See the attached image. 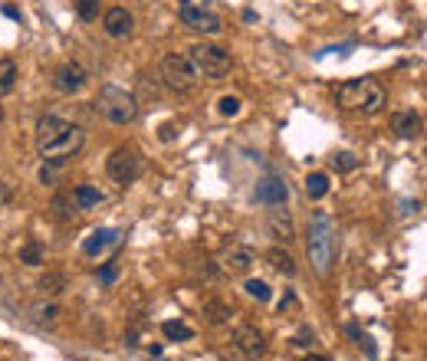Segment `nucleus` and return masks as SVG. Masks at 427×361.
Wrapping results in <instances>:
<instances>
[{
    "label": "nucleus",
    "instance_id": "1",
    "mask_svg": "<svg viewBox=\"0 0 427 361\" xmlns=\"http://www.w3.org/2000/svg\"><path fill=\"white\" fill-rule=\"evenodd\" d=\"M86 145L82 128L66 122L60 115H43L37 122V148L43 158H56V161H69L76 158Z\"/></svg>",
    "mask_w": 427,
    "mask_h": 361
},
{
    "label": "nucleus",
    "instance_id": "2",
    "mask_svg": "<svg viewBox=\"0 0 427 361\" xmlns=\"http://www.w3.org/2000/svg\"><path fill=\"white\" fill-rule=\"evenodd\" d=\"M309 263L319 276H329L332 263H336V224L329 220V213H315L313 224H309Z\"/></svg>",
    "mask_w": 427,
    "mask_h": 361
},
{
    "label": "nucleus",
    "instance_id": "3",
    "mask_svg": "<svg viewBox=\"0 0 427 361\" xmlns=\"http://www.w3.org/2000/svg\"><path fill=\"white\" fill-rule=\"evenodd\" d=\"M96 109L102 112L105 122H112V125H132L139 118V102H135V96L119 86H102L99 99H96Z\"/></svg>",
    "mask_w": 427,
    "mask_h": 361
},
{
    "label": "nucleus",
    "instance_id": "4",
    "mask_svg": "<svg viewBox=\"0 0 427 361\" xmlns=\"http://www.w3.org/2000/svg\"><path fill=\"white\" fill-rule=\"evenodd\" d=\"M188 62L198 79H211V82H220V79L230 73V53H227L224 46H214V43L191 46Z\"/></svg>",
    "mask_w": 427,
    "mask_h": 361
},
{
    "label": "nucleus",
    "instance_id": "5",
    "mask_svg": "<svg viewBox=\"0 0 427 361\" xmlns=\"http://www.w3.org/2000/svg\"><path fill=\"white\" fill-rule=\"evenodd\" d=\"M109 177L119 181V184H132V181H139L141 171H145V158L139 155V148H132V145H122V148H115L109 155Z\"/></svg>",
    "mask_w": 427,
    "mask_h": 361
},
{
    "label": "nucleus",
    "instance_id": "6",
    "mask_svg": "<svg viewBox=\"0 0 427 361\" xmlns=\"http://www.w3.org/2000/svg\"><path fill=\"white\" fill-rule=\"evenodd\" d=\"M162 82L171 92H191L194 89V82H198V76H194V69H191L188 56H177V53H168L162 60Z\"/></svg>",
    "mask_w": 427,
    "mask_h": 361
},
{
    "label": "nucleus",
    "instance_id": "7",
    "mask_svg": "<svg viewBox=\"0 0 427 361\" xmlns=\"http://www.w3.org/2000/svg\"><path fill=\"white\" fill-rule=\"evenodd\" d=\"M181 24L191 26V30H198V33H220L224 30V24H220V17L211 10H204V7H198V3H191V0H184L181 3Z\"/></svg>",
    "mask_w": 427,
    "mask_h": 361
},
{
    "label": "nucleus",
    "instance_id": "8",
    "mask_svg": "<svg viewBox=\"0 0 427 361\" xmlns=\"http://www.w3.org/2000/svg\"><path fill=\"white\" fill-rule=\"evenodd\" d=\"M89 82V73L79 66V62H63L56 73H53V89L63 92V96H73V92H82Z\"/></svg>",
    "mask_w": 427,
    "mask_h": 361
},
{
    "label": "nucleus",
    "instance_id": "9",
    "mask_svg": "<svg viewBox=\"0 0 427 361\" xmlns=\"http://www.w3.org/2000/svg\"><path fill=\"white\" fill-rule=\"evenodd\" d=\"M234 345H237V351L243 355V358H263L266 355V338L260 328H253V325H240L237 332H234Z\"/></svg>",
    "mask_w": 427,
    "mask_h": 361
},
{
    "label": "nucleus",
    "instance_id": "10",
    "mask_svg": "<svg viewBox=\"0 0 427 361\" xmlns=\"http://www.w3.org/2000/svg\"><path fill=\"white\" fill-rule=\"evenodd\" d=\"M256 200L260 204H266V207H283L289 200V187L283 177H263L260 184H256Z\"/></svg>",
    "mask_w": 427,
    "mask_h": 361
},
{
    "label": "nucleus",
    "instance_id": "11",
    "mask_svg": "<svg viewBox=\"0 0 427 361\" xmlns=\"http://www.w3.org/2000/svg\"><path fill=\"white\" fill-rule=\"evenodd\" d=\"M220 263H224L227 273H234V276L250 273V266H253V249H250V247H243V243H230V247L224 249Z\"/></svg>",
    "mask_w": 427,
    "mask_h": 361
},
{
    "label": "nucleus",
    "instance_id": "12",
    "mask_svg": "<svg viewBox=\"0 0 427 361\" xmlns=\"http://www.w3.org/2000/svg\"><path fill=\"white\" fill-rule=\"evenodd\" d=\"M102 26H105V33L115 39L128 37L132 30H135V17L125 10V7H112V10H105V17H102Z\"/></svg>",
    "mask_w": 427,
    "mask_h": 361
},
{
    "label": "nucleus",
    "instance_id": "13",
    "mask_svg": "<svg viewBox=\"0 0 427 361\" xmlns=\"http://www.w3.org/2000/svg\"><path fill=\"white\" fill-rule=\"evenodd\" d=\"M385 105H388V92H385V86L375 82V79H365V92H362V105H358V112L378 115Z\"/></svg>",
    "mask_w": 427,
    "mask_h": 361
},
{
    "label": "nucleus",
    "instance_id": "14",
    "mask_svg": "<svg viewBox=\"0 0 427 361\" xmlns=\"http://www.w3.org/2000/svg\"><path fill=\"white\" fill-rule=\"evenodd\" d=\"M50 211L56 220H63V224H73L76 217H79V204H76V194L73 191H56L50 200Z\"/></svg>",
    "mask_w": 427,
    "mask_h": 361
},
{
    "label": "nucleus",
    "instance_id": "15",
    "mask_svg": "<svg viewBox=\"0 0 427 361\" xmlns=\"http://www.w3.org/2000/svg\"><path fill=\"white\" fill-rule=\"evenodd\" d=\"M266 230H270V237L283 240V243H289V240H296V227H293V217H289V211H283V207H277V211H270V220H266Z\"/></svg>",
    "mask_w": 427,
    "mask_h": 361
},
{
    "label": "nucleus",
    "instance_id": "16",
    "mask_svg": "<svg viewBox=\"0 0 427 361\" xmlns=\"http://www.w3.org/2000/svg\"><path fill=\"white\" fill-rule=\"evenodd\" d=\"M391 128H394L401 138H421V132H424V118H421L415 109H408V112H398L394 118H391Z\"/></svg>",
    "mask_w": 427,
    "mask_h": 361
},
{
    "label": "nucleus",
    "instance_id": "17",
    "mask_svg": "<svg viewBox=\"0 0 427 361\" xmlns=\"http://www.w3.org/2000/svg\"><path fill=\"white\" fill-rule=\"evenodd\" d=\"M362 92H365V79H349V82H342L336 89V102H339L342 109H358L362 105Z\"/></svg>",
    "mask_w": 427,
    "mask_h": 361
},
{
    "label": "nucleus",
    "instance_id": "18",
    "mask_svg": "<svg viewBox=\"0 0 427 361\" xmlns=\"http://www.w3.org/2000/svg\"><path fill=\"white\" fill-rule=\"evenodd\" d=\"M115 240H119V234H115V230H105V227H102V230H92V234L82 240V253H86V256H99L102 249L112 247Z\"/></svg>",
    "mask_w": 427,
    "mask_h": 361
},
{
    "label": "nucleus",
    "instance_id": "19",
    "mask_svg": "<svg viewBox=\"0 0 427 361\" xmlns=\"http://www.w3.org/2000/svg\"><path fill=\"white\" fill-rule=\"evenodd\" d=\"M201 312H204V322L207 325H227L230 322V315H234V309H230L227 302H220V299H207Z\"/></svg>",
    "mask_w": 427,
    "mask_h": 361
},
{
    "label": "nucleus",
    "instance_id": "20",
    "mask_svg": "<svg viewBox=\"0 0 427 361\" xmlns=\"http://www.w3.org/2000/svg\"><path fill=\"white\" fill-rule=\"evenodd\" d=\"M17 79H20V69L13 60H0V96H10L17 89Z\"/></svg>",
    "mask_w": 427,
    "mask_h": 361
},
{
    "label": "nucleus",
    "instance_id": "21",
    "mask_svg": "<svg viewBox=\"0 0 427 361\" xmlns=\"http://www.w3.org/2000/svg\"><path fill=\"white\" fill-rule=\"evenodd\" d=\"M266 260H270V266H273L277 273H283V276H293V273H296V263H293V256H289L286 249L273 247L270 253H266Z\"/></svg>",
    "mask_w": 427,
    "mask_h": 361
},
{
    "label": "nucleus",
    "instance_id": "22",
    "mask_svg": "<svg viewBox=\"0 0 427 361\" xmlns=\"http://www.w3.org/2000/svg\"><path fill=\"white\" fill-rule=\"evenodd\" d=\"M306 194L313 200H322L329 194V175H322V171H313V175L306 177Z\"/></svg>",
    "mask_w": 427,
    "mask_h": 361
},
{
    "label": "nucleus",
    "instance_id": "23",
    "mask_svg": "<svg viewBox=\"0 0 427 361\" xmlns=\"http://www.w3.org/2000/svg\"><path fill=\"white\" fill-rule=\"evenodd\" d=\"M37 289L43 292V296H60V292L66 289V276L63 273H46L37 283Z\"/></svg>",
    "mask_w": 427,
    "mask_h": 361
},
{
    "label": "nucleus",
    "instance_id": "24",
    "mask_svg": "<svg viewBox=\"0 0 427 361\" xmlns=\"http://www.w3.org/2000/svg\"><path fill=\"white\" fill-rule=\"evenodd\" d=\"M73 194H76V204H79V211H89V207H96V204L102 200V194H99V191H96L92 184H79Z\"/></svg>",
    "mask_w": 427,
    "mask_h": 361
},
{
    "label": "nucleus",
    "instance_id": "25",
    "mask_svg": "<svg viewBox=\"0 0 427 361\" xmlns=\"http://www.w3.org/2000/svg\"><path fill=\"white\" fill-rule=\"evenodd\" d=\"M162 332H164V338H171V342H191V338H194V328L184 322H164Z\"/></svg>",
    "mask_w": 427,
    "mask_h": 361
},
{
    "label": "nucleus",
    "instance_id": "26",
    "mask_svg": "<svg viewBox=\"0 0 427 361\" xmlns=\"http://www.w3.org/2000/svg\"><path fill=\"white\" fill-rule=\"evenodd\" d=\"M329 164H332L336 171H342V175H349V171H355V168H358V158H355L352 151H336V155L329 158Z\"/></svg>",
    "mask_w": 427,
    "mask_h": 361
},
{
    "label": "nucleus",
    "instance_id": "27",
    "mask_svg": "<svg viewBox=\"0 0 427 361\" xmlns=\"http://www.w3.org/2000/svg\"><path fill=\"white\" fill-rule=\"evenodd\" d=\"M243 289H247V296H253V299H260V302H266L270 296H273L263 279H247V283H243Z\"/></svg>",
    "mask_w": 427,
    "mask_h": 361
},
{
    "label": "nucleus",
    "instance_id": "28",
    "mask_svg": "<svg viewBox=\"0 0 427 361\" xmlns=\"http://www.w3.org/2000/svg\"><path fill=\"white\" fill-rule=\"evenodd\" d=\"M240 109H243V102H240L237 96H224V99L217 102V112L224 115V118H234V115H240Z\"/></svg>",
    "mask_w": 427,
    "mask_h": 361
},
{
    "label": "nucleus",
    "instance_id": "29",
    "mask_svg": "<svg viewBox=\"0 0 427 361\" xmlns=\"http://www.w3.org/2000/svg\"><path fill=\"white\" fill-rule=\"evenodd\" d=\"M56 315H60V309H56L53 302H46V306H33V319H37L40 325H53L56 322Z\"/></svg>",
    "mask_w": 427,
    "mask_h": 361
},
{
    "label": "nucleus",
    "instance_id": "30",
    "mask_svg": "<svg viewBox=\"0 0 427 361\" xmlns=\"http://www.w3.org/2000/svg\"><path fill=\"white\" fill-rule=\"evenodd\" d=\"M20 263H26V266H40V263H43V249H40V243H26V247H20Z\"/></svg>",
    "mask_w": 427,
    "mask_h": 361
},
{
    "label": "nucleus",
    "instance_id": "31",
    "mask_svg": "<svg viewBox=\"0 0 427 361\" xmlns=\"http://www.w3.org/2000/svg\"><path fill=\"white\" fill-rule=\"evenodd\" d=\"M79 17H82L86 24H92V20L99 17V0H79Z\"/></svg>",
    "mask_w": 427,
    "mask_h": 361
},
{
    "label": "nucleus",
    "instance_id": "32",
    "mask_svg": "<svg viewBox=\"0 0 427 361\" xmlns=\"http://www.w3.org/2000/svg\"><path fill=\"white\" fill-rule=\"evenodd\" d=\"M115 276H119V260H112V263H105V266H102V270H99V283H105V286H109V283H115Z\"/></svg>",
    "mask_w": 427,
    "mask_h": 361
},
{
    "label": "nucleus",
    "instance_id": "33",
    "mask_svg": "<svg viewBox=\"0 0 427 361\" xmlns=\"http://www.w3.org/2000/svg\"><path fill=\"white\" fill-rule=\"evenodd\" d=\"M313 332H309V328H299V332H296V335H293V342H289V345H296V349H309V345H313Z\"/></svg>",
    "mask_w": 427,
    "mask_h": 361
},
{
    "label": "nucleus",
    "instance_id": "34",
    "mask_svg": "<svg viewBox=\"0 0 427 361\" xmlns=\"http://www.w3.org/2000/svg\"><path fill=\"white\" fill-rule=\"evenodd\" d=\"M175 135H177L175 122H164V125H162V135H158V138H162V141H175Z\"/></svg>",
    "mask_w": 427,
    "mask_h": 361
},
{
    "label": "nucleus",
    "instance_id": "35",
    "mask_svg": "<svg viewBox=\"0 0 427 361\" xmlns=\"http://www.w3.org/2000/svg\"><path fill=\"white\" fill-rule=\"evenodd\" d=\"M7 200H10V191H7V184L0 181V204H7Z\"/></svg>",
    "mask_w": 427,
    "mask_h": 361
},
{
    "label": "nucleus",
    "instance_id": "36",
    "mask_svg": "<svg viewBox=\"0 0 427 361\" xmlns=\"http://www.w3.org/2000/svg\"><path fill=\"white\" fill-rule=\"evenodd\" d=\"M302 361H329V358H326V355H306Z\"/></svg>",
    "mask_w": 427,
    "mask_h": 361
},
{
    "label": "nucleus",
    "instance_id": "37",
    "mask_svg": "<svg viewBox=\"0 0 427 361\" xmlns=\"http://www.w3.org/2000/svg\"><path fill=\"white\" fill-rule=\"evenodd\" d=\"M0 125H3V109H0Z\"/></svg>",
    "mask_w": 427,
    "mask_h": 361
}]
</instances>
